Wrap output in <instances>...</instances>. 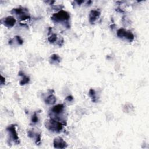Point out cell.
Instances as JSON below:
<instances>
[{
  "mask_svg": "<svg viewBox=\"0 0 149 149\" xmlns=\"http://www.w3.org/2000/svg\"><path fill=\"white\" fill-rule=\"evenodd\" d=\"M70 18V14L68 12L61 10L58 12L54 14L51 17V19L54 23H64V26L69 29L71 27L69 22Z\"/></svg>",
  "mask_w": 149,
  "mask_h": 149,
  "instance_id": "1",
  "label": "cell"
},
{
  "mask_svg": "<svg viewBox=\"0 0 149 149\" xmlns=\"http://www.w3.org/2000/svg\"><path fill=\"white\" fill-rule=\"evenodd\" d=\"M66 124L57 119L51 118L49 119L45 120L44 122L45 127L48 130L56 133L61 132L63 129L64 126Z\"/></svg>",
  "mask_w": 149,
  "mask_h": 149,
  "instance_id": "2",
  "label": "cell"
},
{
  "mask_svg": "<svg viewBox=\"0 0 149 149\" xmlns=\"http://www.w3.org/2000/svg\"><path fill=\"white\" fill-rule=\"evenodd\" d=\"M65 110V106L62 104H59L56 106H54L51 111L49 113V117L51 118H54L56 119H57L64 124H65V121L62 118L63 113L64 112Z\"/></svg>",
  "mask_w": 149,
  "mask_h": 149,
  "instance_id": "3",
  "label": "cell"
},
{
  "mask_svg": "<svg viewBox=\"0 0 149 149\" xmlns=\"http://www.w3.org/2000/svg\"><path fill=\"white\" fill-rule=\"evenodd\" d=\"M16 125L14 124H12L9 125L7 129L6 130L7 131L8 135L10 136V139L15 144H19L20 143L19 138L18 135V133L16 130Z\"/></svg>",
  "mask_w": 149,
  "mask_h": 149,
  "instance_id": "4",
  "label": "cell"
},
{
  "mask_svg": "<svg viewBox=\"0 0 149 149\" xmlns=\"http://www.w3.org/2000/svg\"><path fill=\"white\" fill-rule=\"evenodd\" d=\"M117 34L119 38L125 39L129 42H132L135 38L134 34L130 31L126 30L124 28H121L118 29Z\"/></svg>",
  "mask_w": 149,
  "mask_h": 149,
  "instance_id": "5",
  "label": "cell"
},
{
  "mask_svg": "<svg viewBox=\"0 0 149 149\" xmlns=\"http://www.w3.org/2000/svg\"><path fill=\"white\" fill-rule=\"evenodd\" d=\"M27 136L29 137L34 139L37 145L41 144V133L36 132L34 130H29L27 131Z\"/></svg>",
  "mask_w": 149,
  "mask_h": 149,
  "instance_id": "6",
  "label": "cell"
},
{
  "mask_svg": "<svg viewBox=\"0 0 149 149\" xmlns=\"http://www.w3.org/2000/svg\"><path fill=\"white\" fill-rule=\"evenodd\" d=\"M101 15V12L98 10H93L90 12L89 15V22L93 25L97 21V20L100 18Z\"/></svg>",
  "mask_w": 149,
  "mask_h": 149,
  "instance_id": "7",
  "label": "cell"
},
{
  "mask_svg": "<svg viewBox=\"0 0 149 149\" xmlns=\"http://www.w3.org/2000/svg\"><path fill=\"white\" fill-rule=\"evenodd\" d=\"M53 146L55 148H65L68 147V144L61 137H57L54 139Z\"/></svg>",
  "mask_w": 149,
  "mask_h": 149,
  "instance_id": "8",
  "label": "cell"
},
{
  "mask_svg": "<svg viewBox=\"0 0 149 149\" xmlns=\"http://www.w3.org/2000/svg\"><path fill=\"white\" fill-rule=\"evenodd\" d=\"M1 23L5 27L10 29L13 27L15 25L16 23V20L14 17L10 16L4 18V19L3 20H1Z\"/></svg>",
  "mask_w": 149,
  "mask_h": 149,
  "instance_id": "9",
  "label": "cell"
},
{
  "mask_svg": "<svg viewBox=\"0 0 149 149\" xmlns=\"http://www.w3.org/2000/svg\"><path fill=\"white\" fill-rule=\"evenodd\" d=\"M11 13L13 15H15L16 16H18V17H19L24 15L29 14V11L27 8L21 7L12 10V11H11Z\"/></svg>",
  "mask_w": 149,
  "mask_h": 149,
  "instance_id": "10",
  "label": "cell"
},
{
  "mask_svg": "<svg viewBox=\"0 0 149 149\" xmlns=\"http://www.w3.org/2000/svg\"><path fill=\"white\" fill-rule=\"evenodd\" d=\"M57 102V98L53 93H51L45 99L44 102L46 104L53 105L54 104Z\"/></svg>",
  "mask_w": 149,
  "mask_h": 149,
  "instance_id": "11",
  "label": "cell"
},
{
  "mask_svg": "<svg viewBox=\"0 0 149 149\" xmlns=\"http://www.w3.org/2000/svg\"><path fill=\"white\" fill-rule=\"evenodd\" d=\"M19 76H21L22 78V79H21V80L19 82V84L21 86H25L27 84H29L30 82V78L29 77H28L27 76H26L23 72L22 71H20L18 73Z\"/></svg>",
  "mask_w": 149,
  "mask_h": 149,
  "instance_id": "12",
  "label": "cell"
},
{
  "mask_svg": "<svg viewBox=\"0 0 149 149\" xmlns=\"http://www.w3.org/2000/svg\"><path fill=\"white\" fill-rule=\"evenodd\" d=\"M61 58L57 54H54L49 57V63L53 65H57L61 62Z\"/></svg>",
  "mask_w": 149,
  "mask_h": 149,
  "instance_id": "13",
  "label": "cell"
},
{
  "mask_svg": "<svg viewBox=\"0 0 149 149\" xmlns=\"http://www.w3.org/2000/svg\"><path fill=\"white\" fill-rule=\"evenodd\" d=\"M58 36L57 34L56 33H52L49 36V37L48 38V41H49V43L50 44H54L55 43L58 42Z\"/></svg>",
  "mask_w": 149,
  "mask_h": 149,
  "instance_id": "14",
  "label": "cell"
},
{
  "mask_svg": "<svg viewBox=\"0 0 149 149\" xmlns=\"http://www.w3.org/2000/svg\"><path fill=\"white\" fill-rule=\"evenodd\" d=\"M89 95L90 97L91 98V100L93 103H96L97 101V98L96 96V93L95 90L93 89H90L89 91Z\"/></svg>",
  "mask_w": 149,
  "mask_h": 149,
  "instance_id": "15",
  "label": "cell"
},
{
  "mask_svg": "<svg viewBox=\"0 0 149 149\" xmlns=\"http://www.w3.org/2000/svg\"><path fill=\"white\" fill-rule=\"evenodd\" d=\"M38 122V117L37 115V112H34L33 115L31 119V123L32 124H36Z\"/></svg>",
  "mask_w": 149,
  "mask_h": 149,
  "instance_id": "16",
  "label": "cell"
},
{
  "mask_svg": "<svg viewBox=\"0 0 149 149\" xmlns=\"http://www.w3.org/2000/svg\"><path fill=\"white\" fill-rule=\"evenodd\" d=\"M14 41H15L18 45H22L23 44V40L19 36H16L14 38H13Z\"/></svg>",
  "mask_w": 149,
  "mask_h": 149,
  "instance_id": "17",
  "label": "cell"
},
{
  "mask_svg": "<svg viewBox=\"0 0 149 149\" xmlns=\"http://www.w3.org/2000/svg\"><path fill=\"white\" fill-rule=\"evenodd\" d=\"M18 19L21 21H25V20H27V19H30V16L29 14H26V15H22L21 16H19L18 17Z\"/></svg>",
  "mask_w": 149,
  "mask_h": 149,
  "instance_id": "18",
  "label": "cell"
},
{
  "mask_svg": "<svg viewBox=\"0 0 149 149\" xmlns=\"http://www.w3.org/2000/svg\"><path fill=\"white\" fill-rule=\"evenodd\" d=\"M65 100L68 102H72L73 100V97L72 95H68L66 97Z\"/></svg>",
  "mask_w": 149,
  "mask_h": 149,
  "instance_id": "19",
  "label": "cell"
},
{
  "mask_svg": "<svg viewBox=\"0 0 149 149\" xmlns=\"http://www.w3.org/2000/svg\"><path fill=\"white\" fill-rule=\"evenodd\" d=\"M1 85L3 86V84H5V78L4 77H3L2 75L1 76Z\"/></svg>",
  "mask_w": 149,
  "mask_h": 149,
  "instance_id": "20",
  "label": "cell"
},
{
  "mask_svg": "<svg viewBox=\"0 0 149 149\" xmlns=\"http://www.w3.org/2000/svg\"><path fill=\"white\" fill-rule=\"evenodd\" d=\"M76 3H78V5H81L82 3H83L84 1H75Z\"/></svg>",
  "mask_w": 149,
  "mask_h": 149,
  "instance_id": "21",
  "label": "cell"
},
{
  "mask_svg": "<svg viewBox=\"0 0 149 149\" xmlns=\"http://www.w3.org/2000/svg\"><path fill=\"white\" fill-rule=\"evenodd\" d=\"M91 3H92V1H89L87 2V5H90L91 4Z\"/></svg>",
  "mask_w": 149,
  "mask_h": 149,
  "instance_id": "22",
  "label": "cell"
}]
</instances>
